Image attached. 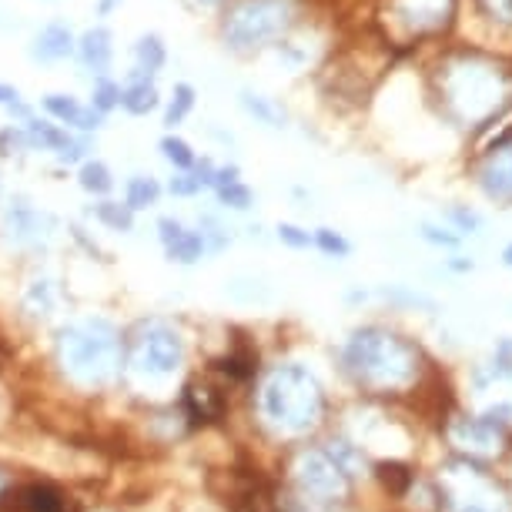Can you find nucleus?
<instances>
[{
    "label": "nucleus",
    "instance_id": "obj_1",
    "mask_svg": "<svg viewBox=\"0 0 512 512\" xmlns=\"http://www.w3.org/2000/svg\"><path fill=\"white\" fill-rule=\"evenodd\" d=\"M342 362L355 382L375 392H399L412 385L419 372V352L385 328H359L345 342Z\"/></svg>",
    "mask_w": 512,
    "mask_h": 512
},
{
    "label": "nucleus",
    "instance_id": "obj_2",
    "mask_svg": "<svg viewBox=\"0 0 512 512\" xmlns=\"http://www.w3.org/2000/svg\"><path fill=\"white\" fill-rule=\"evenodd\" d=\"M325 399L315 375L302 365H278L262 385V415L285 436H305L322 422Z\"/></svg>",
    "mask_w": 512,
    "mask_h": 512
},
{
    "label": "nucleus",
    "instance_id": "obj_3",
    "mask_svg": "<svg viewBox=\"0 0 512 512\" xmlns=\"http://www.w3.org/2000/svg\"><path fill=\"white\" fill-rule=\"evenodd\" d=\"M57 355L67 375L84 385H101L118 375L121 365V342L114 325L104 318H84L71 322L57 332Z\"/></svg>",
    "mask_w": 512,
    "mask_h": 512
},
{
    "label": "nucleus",
    "instance_id": "obj_4",
    "mask_svg": "<svg viewBox=\"0 0 512 512\" xmlns=\"http://www.w3.org/2000/svg\"><path fill=\"white\" fill-rule=\"evenodd\" d=\"M298 21V0H231L221 14V41L235 54H255L285 41Z\"/></svg>",
    "mask_w": 512,
    "mask_h": 512
},
{
    "label": "nucleus",
    "instance_id": "obj_5",
    "mask_svg": "<svg viewBox=\"0 0 512 512\" xmlns=\"http://www.w3.org/2000/svg\"><path fill=\"white\" fill-rule=\"evenodd\" d=\"M502 71L479 54H462L446 67V101L466 121H479L499 111L502 101Z\"/></svg>",
    "mask_w": 512,
    "mask_h": 512
},
{
    "label": "nucleus",
    "instance_id": "obj_6",
    "mask_svg": "<svg viewBox=\"0 0 512 512\" xmlns=\"http://www.w3.org/2000/svg\"><path fill=\"white\" fill-rule=\"evenodd\" d=\"M439 496L446 512H512L506 489L472 459H452L439 469Z\"/></svg>",
    "mask_w": 512,
    "mask_h": 512
},
{
    "label": "nucleus",
    "instance_id": "obj_7",
    "mask_svg": "<svg viewBox=\"0 0 512 512\" xmlns=\"http://www.w3.org/2000/svg\"><path fill=\"white\" fill-rule=\"evenodd\" d=\"M185 362V342L171 325L164 322H148L138 332L134 342V369L148 379H168L175 375Z\"/></svg>",
    "mask_w": 512,
    "mask_h": 512
},
{
    "label": "nucleus",
    "instance_id": "obj_8",
    "mask_svg": "<svg viewBox=\"0 0 512 512\" xmlns=\"http://www.w3.org/2000/svg\"><path fill=\"white\" fill-rule=\"evenodd\" d=\"M295 482L315 502H342L349 496L352 479L335 466L325 449H305L295 459Z\"/></svg>",
    "mask_w": 512,
    "mask_h": 512
},
{
    "label": "nucleus",
    "instance_id": "obj_9",
    "mask_svg": "<svg viewBox=\"0 0 512 512\" xmlns=\"http://www.w3.org/2000/svg\"><path fill=\"white\" fill-rule=\"evenodd\" d=\"M4 231L17 248L37 251L54 238L57 218L51 215V211L37 208L27 195H14L4 208Z\"/></svg>",
    "mask_w": 512,
    "mask_h": 512
},
{
    "label": "nucleus",
    "instance_id": "obj_10",
    "mask_svg": "<svg viewBox=\"0 0 512 512\" xmlns=\"http://www.w3.org/2000/svg\"><path fill=\"white\" fill-rule=\"evenodd\" d=\"M456 0H389V17L405 37L436 34L449 24Z\"/></svg>",
    "mask_w": 512,
    "mask_h": 512
},
{
    "label": "nucleus",
    "instance_id": "obj_11",
    "mask_svg": "<svg viewBox=\"0 0 512 512\" xmlns=\"http://www.w3.org/2000/svg\"><path fill=\"white\" fill-rule=\"evenodd\" d=\"M449 436L456 446L469 452V459H486V456H499L506 439H502L499 425L489 419H456L449 425Z\"/></svg>",
    "mask_w": 512,
    "mask_h": 512
},
{
    "label": "nucleus",
    "instance_id": "obj_12",
    "mask_svg": "<svg viewBox=\"0 0 512 512\" xmlns=\"http://www.w3.org/2000/svg\"><path fill=\"white\" fill-rule=\"evenodd\" d=\"M41 108L47 111V118H51L54 124H61V128L67 131H81V134H91L98 131L104 118L94 108H88V104H81L74 98V94H44L41 98Z\"/></svg>",
    "mask_w": 512,
    "mask_h": 512
},
{
    "label": "nucleus",
    "instance_id": "obj_13",
    "mask_svg": "<svg viewBox=\"0 0 512 512\" xmlns=\"http://www.w3.org/2000/svg\"><path fill=\"white\" fill-rule=\"evenodd\" d=\"M479 188L482 195L499 201V205H512V141L496 144L479 168Z\"/></svg>",
    "mask_w": 512,
    "mask_h": 512
},
{
    "label": "nucleus",
    "instance_id": "obj_14",
    "mask_svg": "<svg viewBox=\"0 0 512 512\" xmlns=\"http://www.w3.org/2000/svg\"><path fill=\"white\" fill-rule=\"evenodd\" d=\"M74 47H77V34L71 31V24L64 21H47L41 31L31 37V54L34 64H61L67 57H74Z\"/></svg>",
    "mask_w": 512,
    "mask_h": 512
},
{
    "label": "nucleus",
    "instance_id": "obj_15",
    "mask_svg": "<svg viewBox=\"0 0 512 512\" xmlns=\"http://www.w3.org/2000/svg\"><path fill=\"white\" fill-rule=\"evenodd\" d=\"M74 57L84 71H91L94 77H108L111 64H114V34L108 27H88L84 34H77V47Z\"/></svg>",
    "mask_w": 512,
    "mask_h": 512
},
{
    "label": "nucleus",
    "instance_id": "obj_16",
    "mask_svg": "<svg viewBox=\"0 0 512 512\" xmlns=\"http://www.w3.org/2000/svg\"><path fill=\"white\" fill-rule=\"evenodd\" d=\"M121 108L128 114H134V118H148V114H154L161 108V91H158V84H154L151 74L131 67L128 84L121 88Z\"/></svg>",
    "mask_w": 512,
    "mask_h": 512
},
{
    "label": "nucleus",
    "instance_id": "obj_17",
    "mask_svg": "<svg viewBox=\"0 0 512 512\" xmlns=\"http://www.w3.org/2000/svg\"><path fill=\"white\" fill-rule=\"evenodd\" d=\"M4 499V512H64V499L61 492H54L51 486H24L11 492Z\"/></svg>",
    "mask_w": 512,
    "mask_h": 512
},
{
    "label": "nucleus",
    "instance_id": "obj_18",
    "mask_svg": "<svg viewBox=\"0 0 512 512\" xmlns=\"http://www.w3.org/2000/svg\"><path fill=\"white\" fill-rule=\"evenodd\" d=\"M24 134H27V144L31 151H61L67 141H71V131L54 124L51 118H31L27 124H21Z\"/></svg>",
    "mask_w": 512,
    "mask_h": 512
},
{
    "label": "nucleus",
    "instance_id": "obj_19",
    "mask_svg": "<svg viewBox=\"0 0 512 512\" xmlns=\"http://www.w3.org/2000/svg\"><path fill=\"white\" fill-rule=\"evenodd\" d=\"M238 104L245 108V114H251L258 124H265V128H285L288 124V111L278 104L275 98H268V94H255V91H241L238 94Z\"/></svg>",
    "mask_w": 512,
    "mask_h": 512
},
{
    "label": "nucleus",
    "instance_id": "obj_20",
    "mask_svg": "<svg viewBox=\"0 0 512 512\" xmlns=\"http://www.w3.org/2000/svg\"><path fill=\"white\" fill-rule=\"evenodd\" d=\"M131 57H134V67L144 74H158L164 64H168V47H164V37L161 34H141L138 41L131 44Z\"/></svg>",
    "mask_w": 512,
    "mask_h": 512
},
{
    "label": "nucleus",
    "instance_id": "obj_21",
    "mask_svg": "<svg viewBox=\"0 0 512 512\" xmlns=\"http://www.w3.org/2000/svg\"><path fill=\"white\" fill-rule=\"evenodd\" d=\"M161 201V185L151 175H131L124 185V205L131 211H148Z\"/></svg>",
    "mask_w": 512,
    "mask_h": 512
},
{
    "label": "nucleus",
    "instance_id": "obj_22",
    "mask_svg": "<svg viewBox=\"0 0 512 512\" xmlns=\"http://www.w3.org/2000/svg\"><path fill=\"white\" fill-rule=\"evenodd\" d=\"M57 305V288L51 278H34L31 285L24 288V312L31 318H47Z\"/></svg>",
    "mask_w": 512,
    "mask_h": 512
},
{
    "label": "nucleus",
    "instance_id": "obj_23",
    "mask_svg": "<svg viewBox=\"0 0 512 512\" xmlns=\"http://www.w3.org/2000/svg\"><path fill=\"white\" fill-rule=\"evenodd\" d=\"M191 415H198V419H218L221 412H225V399H221L218 389H211V385H188V395H185Z\"/></svg>",
    "mask_w": 512,
    "mask_h": 512
},
{
    "label": "nucleus",
    "instance_id": "obj_24",
    "mask_svg": "<svg viewBox=\"0 0 512 512\" xmlns=\"http://www.w3.org/2000/svg\"><path fill=\"white\" fill-rule=\"evenodd\" d=\"M476 27H512V0H472Z\"/></svg>",
    "mask_w": 512,
    "mask_h": 512
},
{
    "label": "nucleus",
    "instance_id": "obj_25",
    "mask_svg": "<svg viewBox=\"0 0 512 512\" xmlns=\"http://www.w3.org/2000/svg\"><path fill=\"white\" fill-rule=\"evenodd\" d=\"M77 181H81V188L88 191V195H111V188H114V175H111V168L104 161L98 158H88L81 164V171H77Z\"/></svg>",
    "mask_w": 512,
    "mask_h": 512
},
{
    "label": "nucleus",
    "instance_id": "obj_26",
    "mask_svg": "<svg viewBox=\"0 0 512 512\" xmlns=\"http://www.w3.org/2000/svg\"><path fill=\"white\" fill-rule=\"evenodd\" d=\"M168 251L171 262H181V265H195L201 255H205V241H201L198 228H185L181 235L171 241V245H164Z\"/></svg>",
    "mask_w": 512,
    "mask_h": 512
},
{
    "label": "nucleus",
    "instance_id": "obj_27",
    "mask_svg": "<svg viewBox=\"0 0 512 512\" xmlns=\"http://www.w3.org/2000/svg\"><path fill=\"white\" fill-rule=\"evenodd\" d=\"M195 101H198V91L191 88V84H185V81L175 84L168 108H164V124H168V128H178V124L185 121L191 111H195Z\"/></svg>",
    "mask_w": 512,
    "mask_h": 512
},
{
    "label": "nucleus",
    "instance_id": "obj_28",
    "mask_svg": "<svg viewBox=\"0 0 512 512\" xmlns=\"http://www.w3.org/2000/svg\"><path fill=\"white\" fill-rule=\"evenodd\" d=\"M94 218L111 231H131L134 228V211L128 205H121V201H111V198H104L101 205H94Z\"/></svg>",
    "mask_w": 512,
    "mask_h": 512
},
{
    "label": "nucleus",
    "instance_id": "obj_29",
    "mask_svg": "<svg viewBox=\"0 0 512 512\" xmlns=\"http://www.w3.org/2000/svg\"><path fill=\"white\" fill-rule=\"evenodd\" d=\"M158 148H161V158H164V161L175 164V171H188V168H195L198 154L191 151V144H188L185 138H178V134H164Z\"/></svg>",
    "mask_w": 512,
    "mask_h": 512
},
{
    "label": "nucleus",
    "instance_id": "obj_30",
    "mask_svg": "<svg viewBox=\"0 0 512 512\" xmlns=\"http://www.w3.org/2000/svg\"><path fill=\"white\" fill-rule=\"evenodd\" d=\"M88 108L98 111L101 118H108L114 108H121V84L111 81V77H98V81H94V88H91Z\"/></svg>",
    "mask_w": 512,
    "mask_h": 512
},
{
    "label": "nucleus",
    "instance_id": "obj_31",
    "mask_svg": "<svg viewBox=\"0 0 512 512\" xmlns=\"http://www.w3.org/2000/svg\"><path fill=\"white\" fill-rule=\"evenodd\" d=\"M198 235H201V241H205V251H211V255H218V251H225L231 245V231L211 215H205L198 221Z\"/></svg>",
    "mask_w": 512,
    "mask_h": 512
},
{
    "label": "nucleus",
    "instance_id": "obj_32",
    "mask_svg": "<svg viewBox=\"0 0 512 512\" xmlns=\"http://www.w3.org/2000/svg\"><path fill=\"white\" fill-rule=\"evenodd\" d=\"M328 456H332L335 459V466L338 469H342L345 472V476H355V469H362L365 466V459H362V452L359 449H355V446H349V442H345V439H335V442H328Z\"/></svg>",
    "mask_w": 512,
    "mask_h": 512
},
{
    "label": "nucleus",
    "instance_id": "obj_33",
    "mask_svg": "<svg viewBox=\"0 0 512 512\" xmlns=\"http://www.w3.org/2000/svg\"><path fill=\"white\" fill-rule=\"evenodd\" d=\"M215 195H218L221 205L231 208V211H248V208H251V201H255V195H251V188L245 185V181H235V185L218 188Z\"/></svg>",
    "mask_w": 512,
    "mask_h": 512
},
{
    "label": "nucleus",
    "instance_id": "obj_34",
    "mask_svg": "<svg viewBox=\"0 0 512 512\" xmlns=\"http://www.w3.org/2000/svg\"><path fill=\"white\" fill-rule=\"evenodd\" d=\"M312 245L318 248V251H325V255H332V258H345L352 251V245L345 241L338 231H332V228H318L315 235H312Z\"/></svg>",
    "mask_w": 512,
    "mask_h": 512
},
{
    "label": "nucleus",
    "instance_id": "obj_35",
    "mask_svg": "<svg viewBox=\"0 0 512 512\" xmlns=\"http://www.w3.org/2000/svg\"><path fill=\"white\" fill-rule=\"evenodd\" d=\"M21 151H31L24 128L21 124H7V128L0 131V154H21Z\"/></svg>",
    "mask_w": 512,
    "mask_h": 512
},
{
    "label": "nucleus",
    "instance_id": "obj_36",
    "mask_svg": "<svg viewBox=\"0 0 512 512\" xmlns=\"http://www.w3.org/2000/svg\"><path fill=\"white\" fill-rule=\"evenodd\" d=\"M88 154H91V141L88 138H74V134H71V141L57 151V161H61V164H84V161H88Z\"/></svg>",
    "mask_w": 512,
    "mask_h": 512
},
{
    "label": "nucleus",
    "instance_id": "obj_37",
    "mask_svg": "<svg viewBox=\"0 0 512 512\" xmlns=\"http://www.w3.org/2000/svg\"><path fill=\"white\" fill-rule=\"evenodd\" d=\"M419 235L429 241V245H436V248H456L459 245V235L456 231H449V228H439V225H429V221H422L419 225Z\"/></svg>",
    "mask_w": 512,
    "mask_h": 512
},
{
    "label": "nucleus",
    "instance_id": "obj_38",
    "mask_svg": "<svg viewBox=\"0 0 512 512\" xmlns=\"http://www.w3.org/2000/svg\"><path fill=\"white\" fill-rule=\"evenodd\" d=\"M278 241L288 248H308L312 245V235H308L305 228L292 225V221H282V225H278Z\"/></svg>",
    "mask_w": 512,
    "mask_h": 512
},
{
    "label": "nucleus",
    "instance_id": "obj_39",
    "mask_svg": "<svg viewBox=\"0 0 512 512\" xmlns=\"http://www.w3.org/2000/svg\"><path fill=\"white\" fill-rule=\"evenodd\" d=\"M168 191L175 198H195L201 191V181L195 175H188V171H178V175L168 181Z\"/></svg>",
    "mask_w": 512,
    "mask_h": 512
},
{
    "label": "nucleus",
    "instance_id": "obj_40",
    "mask_svg": "<svg viewBox=\"0 0 512 512\" xmlns=\"http://www.w3.org/2000/svg\"><path fill=\"white\" fill-rule=\"evenodd\" d=\"M449 218L456 221V228L459 231H479V225H482V218L476 215V211H469V208H462V205H456V208H449Z\"/></svg>",
    "mask_w": 512,
    "mask_h": 512
},
{
    "label": "nucleus",
    "instance_id": "obj_41",
    "mask_svg": "<svg viewBox=\"0 0 512 512\" xmlns=\"http://www.w3.org/2000/svg\"><path fill=\"white\" fill-rule=\"evenodd\" d=\"M382 482L385 486H392L395 492H402L412 482V472L405 466H382Z\"/></svg>",
    "mask_w": 512,
    "mask_h": 512
},
{
    "label": "nucleus",
    "instance_id": "obj_42",
    "mask_svg": "<svg viewBox=\"0 0 512 512\" xmlns=\"http://www.w3.org/2000/svg\"><path fill=\"white\" fill-rule=\"evenodd\" d=\"M235 181H241V171H238V164H218L215 168V185L211 188H225V185H235Z\"/></svg>",
    "mask_w": 512,
    "mask_h": 512
},
{
    "label": "nucleus",
    "instance_id": "obj_43",
    "mask_svg": "<svg viewBox=\"0 0 512 512\" xmlns=\"http://www.w3.org/2000/svg\"><path fill=\"white\" fill-rule=\"evenodd\" d=\"M21 101V91L14 88V84L0 81V108H11V104Z\"/></svg>",
    "mask_w": 512,
    "mask_h": 512
},
{
    "label": "nucleus",
    "instance_id": "obj_44",
    "mask_svg": "<svg viewBox=\"0 0 512 512\" xmlns=\"http://www.w3.org/2000/svg\"><path fill=\"white\" fill-rule=\"evenodd\" d=\"M185 4L191 7V11H198V14H208V11H218V7H225L228 0H185Z\"/></svg>",
    "mask_w": 512,
    "mask_h": 512
},
{
    "label": "nucleus",
    "instance_id": "obj_45",
    "mask_svg": "<svg viewBox=\"0 0 512 512\" xmlns=\"http://www.w3.org/2000/svg\"><path fill=\"white\" fill-rule=\"evenodd\" d=\"M124 0H98V17H111Z\"/></svg>",
    "mask_w": 512,
    "mask_h": 512
},
{
    "label": "nucleus",
    "instance_id": "obj_46",
    "mask_svg": "<svg viewBox=\"0 0 512 512\" xmlns=\"http://www.w3.org/2000/svg\"><path fill=\"white\" fill-rule=\"evenodd\" d=\"M502 262H506V265L512 268V241H509L506 248H502Z\"/></svg>",
    "mask_w": 512,
    "mask_h": 512
},
{
    "label": "nucleus",
    "instance_id": "obj_47",
    "mask_svg": "<svg viewBox=\"0 0 512 512\" xmlns=\"http://www.w3.org/2000/svg\"><path fill=\"white\" fill-rule=\"evenodd\" d=\"M4 492H7V479L0 476V496H4Z\"/></svg>",
    "mask_w": 512,
    "mask_h": 512
}]
</instances>
